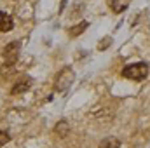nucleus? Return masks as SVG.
<instances>
[{
  "label": "nucleus",
  "instance_id": "obj_1",
  "mask_svg": "<svg viewBox=\"0 0 150 148\" xmlns=\"http://www.w3.org/2000/svg\"><path fill=\"white\" fill-rule=\"evenodd\" d=\"M74 80H75L74 68H72V66H65L59 73L56 75V80H54V91L59 92V94H65V92L72 87Z\"/></svg>",
  "mask_w": 150,
  "mask_h": 148
},
{
  "label": "nucleus",
  "instance_id": "obj_2",
  "mask_svg": "<svg viewBox=\"0 0 150 148\" xmlns=\"http://www.w3.org/2000/svg\"><path fill=\"white\" fill-rule=\"evenodd\" d=\"M122 77L124 78H131L136 82H142L149 77V65L147 63H134V65H127L122 68Z\"/></svg>",
  "mask_w": 150,
  "mask_h": 148
},
{
  "label": "nucleus",
  "instance_id": "obj_3",
  "mask_svg": "<svg viewBox=\"0 0 150 148\" xmlns=\"http://www.w3.org/2000/svg\"><path fill=\"white\" fill-rule=\"evenodd\" d=\"M19 42H11L5 45L4 49V58H5V63H11V65H16L18 61V56H19Z\"/></svg>",
  "mask_w": 150,
  "mask_h": 148
},
{
  "label": "nucleus",
  "instance_id": "obj_4",
  "mask_svg": "<svg viewBox=\"0 0 150 148\" xmlns=\"http://www.w3.org/2000/svg\"><path fill=\"white\" fill-rule=\"evenodd\" d=\"M32 84H33V80H32V77H28V75H25V77H21L14 85H12V89H11V94H14V96H18V94H23V92H26L30 87H32Z\"/></svg>",
  "mask_w": 150,
  "mask_h": 148
},
{
  "label": "nucleus",
  "instance_id": "obj_5",
  "mask_svg": "<svg viewBox=\"0 0 150 148\" xmlns=\"http://www.w3.org/2000/svg\"><path fill=\"white\" fill-rule=\"evenodd\" d=\"M14 28V21H12V18L9 16V14H5V12H2L0 11V32H11Z\"/></svg>",
  "mask_w": 150,
  "mask_h": 148
},
{
  "label": "nucleus",
  "instance_id": "obj_6",
  "mask_svg": "<svg viewBox=\"0 0 150 148\" xmlns=\"http://www.w3.org/2000/svg\"><path fill=\"white\" fill-rule=\"evenodd\" d=\"M54 132H56L58 136H61V138L68 136V132H70V124H68L67 120H59V122L54 125Z\"/></svg>",
  "mask_w": 150,
  "mask_h": 148
},
{
  "label": "nucleus",
  "instance_id": "obj_7",
  "mask_svg": "<svg viewBox=\"0 0 150 148\" xmlns=\"http://www.w3.org/2000/svg\"><path fill=\"white\" fill-rule=\"evenodd\" d=\"M87 26H89L87 21H80V23H77L74 28L70 30V37H79L80 33H84V32L87 30Z\"/></svg>",
  "mask_w": 150,
  "mask_h": 148
},
{
  "label": "nucleus",
  "instance_id": "obj_8",
  "mask_svg": "<svg viewBox=\"0 0 150 148\" xmlns=\"http://www.w3.org/2000/svg\"><path fill=\"white\" fill-rule=\"evenodd\" d=\"M100 148H120V141L113 136H108L100 143Z\"/></svg>",
  "mask_w": 150,
  "mask_h": 148
},
{
  "label": "nucleus",
  "instance_id": "obj_9",
  "mask_svg": "<svg viewBox=\"0 0 150 148\" xmlns=\"http://www.w3.org/2000/svg\"><path fill=\"white\" fill-rule=\"evenodd\" d=\"M110 44H112V38L107 37L105 40H101V42L98 44V51H105L107 47H110Z\"/></svg>",
  "mask_w": 150,
  "mask_h": 148
},
{
  "label": "nucleus",
  "instance_id": "obj_10",
  "mask_svg": "<svg viewBox=\"0 0 150 148\" xmlns=\"http://www.w3.org/2000/svg\"><path fill=\"white\" fill-rule=\"evenodd\" d=\"M11 141V136H9V132H5V131H0V147H4L5 143H9Z\"/></svg>",
  "mask_w": 150,
  "mask_h": 148
}]
</instances>
